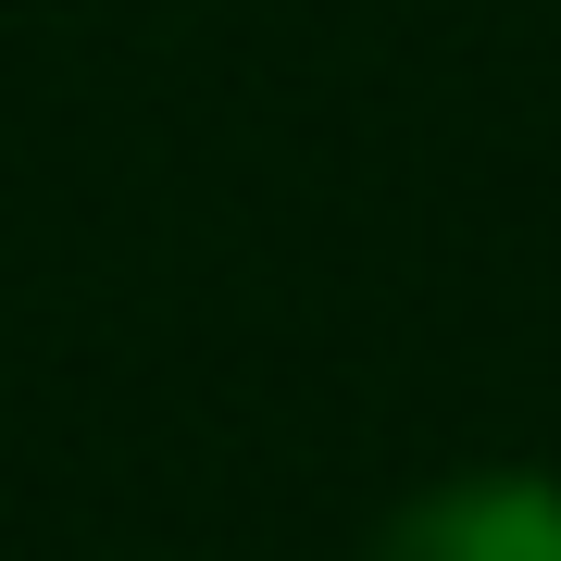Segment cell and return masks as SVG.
Listing matches in <instances>:
<instances>
[{
	"instance_id": "obj_1",
	"label": "cell",
	"mask_w": 561,
	"mask_h": 561,
	"mask_svg": "<svg viewBox=\"0 0 561 561\" xmlns=\"http://www.w3.org/2000/svg\"><path fill=\"white\" fill-rule=\"evenodd\" d=\"M362 561H561V486L549 474H449L375 524Z\"/></svg>"
}]
</instances>
